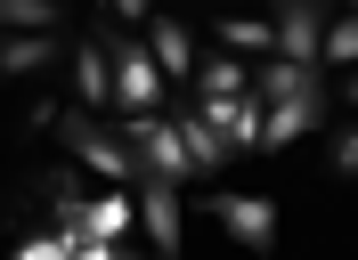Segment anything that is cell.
<instances>
[{"label":"cell","mask_w":358,"mask_h":260,"mask_svg":"<svg viewBox=\"0 0 358 260\" xmlns=\"http://www.w3.org/2000/svg\"><path fill=\"white\" fill-rule=\"evenodd\" d=\"M106 57H114V98L131 106V122H138V114H155V89H163V65H155V49L114 41Z\"/></svg>","instance_id":"6da1fadb"},{"label":"cell","mask_w":358,"mask_h":260,"mask_svg":"<svg viewBox=\"0 0 358 260\" xmlns=\"http://www.w3.org/2000/svg\"><path fill=\"white\" fill-rule=\"evenodd\" d=\"M66 138H73V154H82V163H98V171L114 179V187H131V179H138L131 138H106V130L90 122V114H66Z\"/></svg>","instance_id":"7a4b0ae2"},{"label":"cell","mask_w":358,"mask_h":260,"mask_svg":"<svg viewBox=\"0 0 358 260\" xmlns=\"http://www.w3.org/2000/svg\"><path fill=\"white\" fill-rule=\"evenodd\" d=\"M203 203H212V219H220L245 252H268V244H277V212H268L261 195H203Z\"/></svg>","instance_id":"3957f363"},{"label":"cell","mask_w":358,"mask_h":260,"mask_svg":"<svg viewBox=\"0 0 358 260\" xmlns=\"http://www.w3.org/2000/svg\"><path fill=\"white\" fill-rule=\"evenodd\" d=\"M147 49H155L163 82H187V73H196V41H187V24H179V17H155V24H147Z\"/></svg>","instance_id":"277c9868"},{"label":"cell","mask_w":358,"mask_h":260,"mask_svg":"<svg viewBox=\"0 0 358 260\" xmlns=\"http://www.w3.org/2000/svg\"><path fill=\"white\" fill-rule=\"evenodd\" d=\"M138 203H147V236H155V252L171 260L179 252V187H171V179H147Z\"/></svg>","instance_id":"5b68a950"},{"label":"cell","mask_w":358,"mask_h":260,"mask_svg":"<svg viewBox=\"0 0 358 260\" xmlns=\"http://www.w3.org/2000/svg\"><path fill=\"white\" fill-rule=\"evenodd\" d=\"M73 82H82L90 106H98V98H114V57H106L98 41H82V49H73Z\"/></svg>","instance_id":"8992f818"},{"label":"cell","mask_w":358,"mask_h":260,"mask_svg":"<svg viewBox=\"0 0 358 260\" xmlns=\"http://www.w3.org/2000/svg\"><path fill=\"white\" fill-rule=\"evenodd\" d=\"M220 41L236 49V57H261V49H277V24H261V17H228Z\"/></svg>","instance_id":"52a82bcc"},{"label":"cell","mask_w":358,"mask_h":260,"mask_svg":"<svg viewBox=\"0 0 358 260\" xmlns=\"http://www.w3.org/2000/svg\"><path fill=\"white\" fill-rule=\"evenodd\" d=\"M277 49H285L293 65H301V57H310V49H317V17H310V8H293V17L277 24Z\"/></svg>","instance_id":"ba28073f"},{"label":"cell","mask_w":358,"mask_h":260,"mask_svg":"<svg viewBox=\"0 0 358 260\" xmlns=\"http://www.w3.org/2000/svg\"><path fill=\"white\" fill-rule=\"evenodd\" d=\"M0 24H24V33L41 41L49 24H57V8H49V0H0Z\"/></svg>","instance_id":"9c48e42d"},{"label":"cell","mask_w":358,"mask_h":260,"mask_svg":"<svg viewBox=\"0 0 358 260\" xmlns=\"http://www.w3.org/2000/svg\"><path fill=\"white\" fill-rule=\"evenodd\" d=\"M245 89V65L236 57H203V98H236Z\"/></svg>","instance_id":"30bf717a"},{"label":"cell","mask_w":358,"mask_h":260,"mask_svg":"<svg viewBox=\"0 0 358 260\" xmlns=\"http://www.w3.org/2000/svg\"><path fill=\"white\" fill-rule=\"evenodd\" d=\"M122 219H131V203H122V195H106V203H90V212H73V228H90V236H114Z\"/></svg>","instance_id":"8fae6325"},{"label":"cell","mask_w":358,"mask_h":260,"mask_svg":"<svg viewBox=\"0 0 358 260\" xmlns=\"http://www.w3.org/2000/svg\"><path fill=\"white\" fill-rule=\"evenodd\" d=\"M49 65V41H0V73H41Z\"/></svg>","instance_id":"7c38bea8"},{"label":"cell","mask_w":358,"mask_h":260,"mask_svg":"<svg viewBox=\"0 0 358 260\" xmlns=\"http://www.w3.org/2000/svg\"><path fill=\"white\" fill-rule=\"evenodd\" d=\"M179 138H187V163H220V138H212V122H179Z\"/></svg>","instance_id":"4fadbf2b"},{"label":"cell","mask_w":358,"mask_h":260,"mask_svg":"<svg viewBox=\"0 0 358 260\" xmlns=\"http://www.w3.org/2000/svg\"><path fill=\"white\" fill-rule=\"evenodd\" d=\"M334 57H342V65L358 57V24H334V33H326V65H334Z\"/></svg>","instance_id":"5bb4252c"},{"label":"cell","mask_w":358,"mask_h":260,"mask_svg":"<svg viewBox=\"0 0 358 260\" xmlns=\"http://www.w3.org/2000/svg\"><path fill=\"white\" fill-rule=\"evenodd\" d=\"M334 171H358V130H342V138H334Z\"/></svg>","instance_id":"9a60e30c"},{"label":"cell","mask_w":358,"mask_h":260,"mask_svg":"<svg viewBox=\"0 0 358 260\" xmlns=\"http://www.w3.org/2000/svg\"><path fill=\"white\" fill-rule=\"evenodd\" d=\"M82 260H114V252H106V244H90V252H82Z\"/></svg>","instance_id":"2e32d148"},{"label":"cell","mask_w":358,"mask_h":260,"mask_svg":"<svg viewBox=\"0 0 358 260\" xmlns=\"http://www.w3.org/2000/svg\"><path fill=\"white\" fill-rule=\"evenodd\" d=\"M350 98H358V82H350Z\"/></svg>","instance_id":"e0dca14e"}]
</instances>
